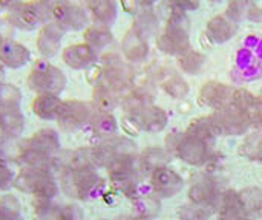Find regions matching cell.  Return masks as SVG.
<instances>
[{
    "label": "cell",
    "instance_id": "obj_6",
    "mask_svg": "<svg viewBox=\"0 0 262 220\" xmlns=\"http://www.w3.org/2000/svg\"><path fill=\"white\" fill-rule=\"evenodd\" d=\"M66 83L68 80L64 72L46 60L35 61V64L32 66L28 75V86L37 95L41 93L60 95L64 90Z\"/></svg>",
    "mask_w": 262,
    "mask_h": 220
},
{
    "label": "cell",
    "instance_id": "obj_26",
    "mask_svg": "<svg viewBox=\"0 0 262 220\" xmlns=\"http://www.w3.org/2000/svg\"><path fill=\"white\" fill-rule=\"evenodd\" d=\"M91 130L95 136L103 138V139H111L115 136L117 133V119L111 112H103V110H97L89 123Z\"/></svg>",
    "mask_w": 262,
    "mask_h": 220
},
{
    "label": "cell",
    "instance_id": "obj_39",
    "mask_svg": "<svg viewBox=\"0 0 262 220\" xmlns=\"http://www.w3.org/2000/svg\"><path fill=\"white\" fill-rule=\"evenodd\" d=\"M180 220H207V213L200 205H184L178 211Z\"/></svg>",
    "mask_w": 262,
    "mask_h": 220
},
{
    "label": "cell",
    "instance_id": "obj_29",
    "mask_svg": "<svg viewBox=\"0 0 262 220\" xmlns=\"http://www.w3.org/2000/svg\"><path fill=\"white\" fill-rule=\"evenodd\" d=\"M186 135H189L192 138H196V139H200V141L210 145V142H213L215 138L220 136V132H218L212 116H204V118L193 119L190 123V126L187 127Z\"/></svg>",
    "mask_w": 262,
    "mask_h": 220
},
{
    "label": "cell",
    "instance_id": "obj_48",
    "mask_svg": "<svg viewBox=\"0 0 262 220\" xmlns=\"http://www.w3.org/2000/svg\"><path fill=\"white\" fill-rule=\"evenodd\" d=\"M210 2H213V3H221V2H224V0H210Z\"/></svg>",
    "mask_w": 262,
    "mask_h": 220
},
{
    "label": "cell",
    "instance_id": "obj_49",
    "mask_svg": "<svg viewBox=\"0 0 262 220\" xmlns=\"http://www.w3.org/2000/svg\"><path fill=\"white\" fill-rule=\"evenodd\" d=\"M134 220H149V219H146V217H140V216H138L137 219H134Z\"/></svg>",
    "mask_w": 262,
    "mask_h": 220
},
{
    "label": "cell",
    "instance_id": "obj_22",
    "mask_svg": "<svg viewBox=\"0 0 262 220\" xmlns=\"http://www.w3.org/2000/svg\"><path fill=\"white\" fill-rule=\"evenodd\" d=\"M61 104L63 100L60 98V95L41 93L37 95L32 101V113L43 121H57Z\"/></svg>",
    "mask_w": 262,
    "mask_h": 220
},
{
    "label": "cell",
    "instance_id": "obj_36",
    "mask_svg": "<svg viewBox=\"0 0 262 220\" xmlns=\"http://www.w3.org/2000/svg\"><path fill=\"white\" fill-rule=\"evenodd\" d=\"M21 92L14 84H8L0 81V107L20 106Z\"/></svg>",
    "mask_w": 262,
    "mask_h": 220
},
{
    "label": "cell",
    "instance_id": "obj_18",
    "mask_svg": "<svg viewBox=\"0 0 262 220\" xmlns=\"http://www.w3.org/2000/svg\"><path fill=\"white\" fill-rule=\"evenodd\" d=\"M25 130V116L20 106L0 107V138L15 139Z\"/></svg>",
    "mask_w": 262,
    "mask_h": 220
},
{
    "label": "cell",
    "instance_id": "obj_46",
    "mask_svg": "<svg viewBox=\"0 0 262 220\" xmlns=\"http://www.w3.org/2000/svg\"><path fill=\"white\" fill-rule=\"evenodd\" d=\"M20 2L23 0H0V11H5L8 12L9 9H12L15 5H18Z\"/></svg>",
    "mask_w": 262,
    "mask_h": 220
},
{
    "label": "cell",
    "instance_id": "obj_35",
    "mask_svg": "<svg viewBox=\"0 0 262 220\" xmlns=\"http://www.w3.org/2000/svg\"><path fill=\"white\" fill-rule=\"evenodd\" d=\"M0 220H23L20 216V204L11 194H5L0 199Z\"/></svg>",
    "mask_w": 262,
    "mask_h": 220
},
{
    "label": "cell",
    "instance_id": "obj_14",
    "mask_svg": "<svg viewBox=\"0 0 262 220\" xmlns=\"http://www.w3.org/2000/svg\"><path fill=\"white\" fill-rule=\"evenodd\" d=\"M233 95H235L233 87L218 83V81H209L200 90V101L212 107L213 110H220V109L232 106Z\"/></svg>",
    "mask_w": 262,
    "mask_h": 220
},
{
    "label": "cell",
    "instance_id": "obj_37",
    "mask_svg": "<svg viewBox=\"0 0 262 220\" xmlns=\"http://www.w3.org/2000/svg\"><path fill=\"white\" fill-rule=\"evenodd\" d=\"M252 9L250 0H230L229 8H227V15L232 17L235 21H239L244 17H249Z\"/></svg>",
    "mask_w": 262,
    "mask_h": 220
},
{
    "label": "cell",
    "instance_id": "obj_20",
    "mask_svg": "<svg viewBox=\"0 0 262 220\" xmlns=\"http://www.w3.org/2000/svg\"><path fill=\"white\" fill-rule=\"evenodd\" d=\"M91 23L111 28L117 21L118 6L115 0H84Z\"/></svg>",
    "mask_w": 262,
    "mask_h": 220
},
{
    "label": "cell",
    "instance_id": "obj_2",
    "mask_svg": "<svg viewBox=\"0 0 262 220\" xmlns=\"http://www.w3.org/2000/svg\"><path fill=\"white\" fill-rule=\"evenodd\" d=\"M157 44L161 52L178 57L190 49V20L186 12L172 11Z\"/></svg>",
    "mask_w": 262,
    "mask_h": 220
},
{
    "label": "cell",
    "instance_id": "obj_17",
    "mask_svg": "<svg viewBox=\"0 0 262 220\" xmlns=\"http://www.w3.org/2000/svg\"><path fill=\"white\" fill-rule=\"evenodd\" d=\"M130 124H134L140 130L146 132H161L167 124V115L161 107H157L154 104L147 106L141 112L135 115H127Z\"/></svg>",
    "mask_w": 262,
    "mask_h": 220
},
{
    "label": "cell",
    "instance_id": "obj_44",
    "mask_svg": "<svg viewBox=\"0 0 262 220\" xmlns=\"http://www.w3.org/2000/svg\"><path fill=\"white\" fill-rule=\"evenodd\" d=\"M249 156L253 158V159L262 161V138L261 139H258V141L252 145V149H250V152H249Z\"/></svg>",
    "mask_w": 262,
    "mask_h": 220
},
{
    "label": "cell",
    "instance_id": "obj_9",
    "mask_svg": "<svg viewBox=\"0 0 262 220\" xmlns=\"http://www.w3.org/2000/svg\"><path fill=\"white\" fill-rule=\"evenodd\" d=\"M107 170L111 181L117 190L124 193L126 196H135L137 194V172L134 167V156H123V158H114L107 162Z\"/></svg>",
    "mask_w": 262,
    "mask_h": 220
},
{
    "label": "cell",
    "instance_id": "obj_25",
    "mask_svg": "<svg viewBox=\"0 0 262 220\" xmlns=\"http://www.w3.org/2000/svg\"><path fill=\"white\" fill-rule=\"evenodd\" d=\"M246 202L244 199L235 193L227 191L221 198V217L223 220H244L246 217Z\"/></svg>",
    "mask_w": 262,
    "mask_h": 220
},
{
    "label": "cell",
    "instance_id": "obj_28",
    "mask_svg": "<svg viewBox=\"0 0 262 220\" xmlns=\"http://www.w3.org/2000/svg\"><path fill=\"white\" fill-rule=\"evenodd\" d=\"M160 84L164 89V92L167 95H170L172 98H186L189 93V84L184 81L183 77H180L175 70L172 69H164L160 74Z\"/></svg>",
    "mask_w": 262,
    "mask_h": 220
},
{
    "label": "cell",
    "instance_id": "obj_8",
    "mask_svg": "<svg viewBox=\"0 0 262 220\" xmlns=\"http://www.w3.org/2000/svg\"><path fill=\"white\" fill-rule=\"evenodd\" d=\"M94 113H95L94 104L78 100H68L63 101L60 107L57 124L64 132H74L84 126H89Z\"/></svg>",
    "mask_w": 262,
    "mask_h": 220
},
{
    "label": "cell",
    "instance_id": "obj_33",
    "mask_svg": "<svg viewBox=\"0 0 262 220\" xmlns=\"http://www.w3.org/2000/svg\"><path fill=\"white\" fill-rule=\"evenodd\" d=\"M167 161H169L167 153H166L163 149H158V147H155V149H147V150L141 155V159H140L141 168H143L144 172H150V173H154L155 170H158V168H161V167H166Z\"/></svg>",
    "mask_w": 262,
    "mask_h": 220
},
{
    "label": "cell",
    "instance_id": "obj_23",
    "mask_svg": "<svg viewBox=\"0 0 262 220\" xmlns=\"http://www.w3.org/2000/svg\"><path fill=\"white\" fill-rule=\"evenodd\" d=\"M121 49L124 54V58L130 63H141L146 60L149 54V44L147 40L135 34L132 29H129L124 34V38L121 41Z\"/></svg>",
    "mask_w": 262,
    "mask_h": 220
},
{
    "label": "cell",
    "instance_id": "obj_43",
    "mask_svg": "<svg viewBox=\"0 0 262 220\" xmlns=\"http://www.w3.org/2000/svg\"><path fill=\"white\" fill-rule=\"evenodd\" d=\"M14 26L8 21L6 17H0V43L14 37Z\"/></svg>",
    "mask_w": 262,
    "mask_h": 220
},
{
    "label": "cell",
    "instance_id": "obj_4",
    "mask_svg": "<svg viewBox=\"0 0 262 220\" xmlns=\"http://www.w3.org/2000/svg\"><path fill=\"white\" fill-rule=\"evenodd\" d=\"M134 72L126 61L115 52H107L101 58V67L97 75L95 84L103 86L115 93L123 92L132 84Z\"/></svg>",
    "mask_w": 262,
    "mask_h": 220
},
{
    "label": "cell",
    "instance_id": "obj_10",
    "mask_svg": "<svg viewBox=\"0 0 262 220\" xmlns=\"http://www.w3.org/2000/svg\"><path fill=\"white\" fill-rule=\"evenodd\" d=\"M173 149H175L177 156L183 162L190 164V165H201L210 156L209 144H206V142H203V141H200L196 138H192L189 135H184V136L178 138Z\"/></svg>",
    "mask_w": 262,
    "mask_h": 220
},
{
    "label": "cell",
    "instance_id": "obj_16",
    "mask_svg": "<svg viewBox=\"0 0 262 220\" xmlns=\"http://www.w3.org/2000/svg\"><path fill=\"white\" fill-rule=\"evenodd\" d=\"M31 61V51L14 38L0 43V64L5 69H20Z\"/></svg>",
    "mask_w": 262,
    "mask_h": 220
},
{
    "label": "cell",
    "instance_id": "obj_30",
    "mask_svg": "<svg viewBox=\"0 0 262 220\" xmlns=\"http://www.w3.org/2000/svg\"><path fill=\"white\" fill-rule=\"evenodd\" d=\"M150 104H154V92L144 86L140 89H134L123 100V107L127 112V115H135Z\"/></svg>",
    "mask_w": 262,
    "mask_h": 220
},
{
    "label": "cell",
    "instance_id": "obj_24",
    "mask_svg": "<svg viewBox=\"0 0 262 220\" xmlns=\"http://www.w3.org/2000/svg\"><path fill=\"white\" fill-rule=\"evenodd\" d=\"M83 37H84V43L88 46H91L95 52L107 49L114 41V35L111 32V28L101 26V25H94V23H91L84 29Z\"/></svg>",
    "mask_w": 262,
    "mask_h": 220
},
{
    "label": "cell",
    "instance_id": "obj_42",
    "mask_svg": "<svg viewBox=\"0 0 262 220\" xmlns=\"http://www.w3.org/2000/svg\"><path fill=\"white\" fill-rule=\"evenodd\" d=\"M172 11H180V12H187L193 11L198 8L200 0H172Z\"/></svg>",
    "mask_w": 262,
    "mask_h": 220
},
{
    "label": "cell",
    "instance_id": "obj_12",
    "mask_svg": "<svg viewBox=\"0 0 262 220\" xmlns=\"http://www.w3.org/2000/svg\"><path fill=\"white\" fill-rule=\"evenodd\" d=\"M64 34L66 32L54 21H49L43 28H40L37 40H35V46H37L38 54L43 58H52V57L58 55Z\"/></svg>",
    "mask_w": 262,
    "mask_h": 220
},
{
    "label": "cell",
    "instance_id": "obj_47",
    "mask_svg": "<svg viewBox=\"0 0 262 220\" xmlns=\"http://www.w3.org/2000/svg\"><path fill=\"white\" fill-rule=\"evenodd\" d=\"M157 0H138V5H140V8H147V6H150V5H154Z\"/></svg>",
    "mask_w": 262,
    "mask_h": 220
},
{
    "label": "cell",
    "instance_id": "obj_31",
    "mask_svg": "<svg viewBox=\"0 0 262 220\" xmlns=\"http://www.w3.org/2000/svg\"><path fill=\"white\" fill-rule=\"evenodd\" d=\"M135 34H138L140 37H143L144 40H147L149 37H152L157 29H158V18L155 17V14H152L150 11L144 9V11H138L134 25L130 28Z\"/></svg>",
    "mask_w": 262,
    "mask_h": 220
},
{
    "label": "cell",
    "instance_id": "obj_3",
    "mask_svg": "<svg viewBox=\"0 0 262 220\" xmlns=\"http://www.w3.org/2000/svg\"><path fill=\"white\" fill-rule=\"evenodd\" d=\"M5 17L14 29L32 32L51 21V6L48 0H23L9 9Z\"/></svg>",
    "mask_w": 262,
    "mask_h": 220
},
{
    "label": "cell",
    "instance_id": "obj_1",
    "mask_svg": "<svg viewBox=\"0 0 262 220\" xmlns=\"http://www.w3.org/2000/svg\"><path fill=\"white\" fill-rule=\"evenodd\" d=\"M60 152V138L55 130L43 129L21 142L20 159L29 168H49Z\"/></svg>",
    "mask_w": 262,
    "mask_h": 220
},
{
    "label": "cell",
    "instance_id": "obj_32",
    "mask_svg": "<svg viewBox=\"0 0 262 220\" xmlns=\"http://www.w3.org/2000/svg\"><path fill=\"white\" fill-rule=\"evenodd\" d=\"M120 93H115L103 86L95 84L94 87V107L97 110H103V112H111L114 110L118 103H120Z\"/></svg>",
    "mask_w": 262,
    "mask_h": 220
},
{
    "label": "cell",
    "instance_id": "obj_19",
    "mask_svg": "<svg viewBox=\"0 0 262 220\" xmlns=\"http://www.w3.org/2000/svg\"><path fill=\"white\" fill-rule=\"evenodd\" d=\"M152 188L161 198H172L183 188V179L173 170L161 167L152 173Z\"/></svg>",
    "mask_w": 262,
    "mask_h": 220
},
{
    "label": "cell",
    "instance_id": "obj_40",
    "mask_svg": "<svg viewBox=\"0 0 262 220\" xmlns=\"http://www.w3.org/2000/svg\"><path fill=\"white\" fill-rule=\"evenodd\" d=\"M12 184H14V173L8 167L6 161L0 159V191L11 188Z\"/></svg>",
    "mask_w": 262,
    "mask_h": 220
},
{
    "label": "cell",
    "instance_id": "obj_15",
    "mask_svg": "<svg viewBox=\"0 0 262 220\" xmlns=\"http://www.w3.org/2000/svg\"><path fill=\"white\" fill-rule=\"evenodd\" d=\"M61 58L68 67L74 70H86L98 61V52H95L83 41L64 47L61 52Z\"/></svg>",
    "mask_w": 262,
    "mask_h": 220
},
{
    "label": "cell",
    "instance_id": "obj_38",
    "mask_svg": "<svg viewBox=\"0 0 262 220\" xmlns=\"http://www.w3.org/2000/svg\"><path fill=\"white\" fill-rule=\"evenodd\" d=\"M135 208H137V213L140 217H146V219H150L154 217L157 213H158V202L150 199V198H138L135 201Z\"/></svg>",
    "mask_w": 262,
    "mask_h": 220
},
{
    "label": "cell",
    "instance_id": "obj_34",
    "mask_svg": "<svg viewBox=\"0 0 262 220\" xmlns=\"http://www.w3.org/2000/svg\"><path fill=\"white\" fill-rule=\"evenodd\" d=\"M180 67L187 72L189 75H196L203 66H204V55H201L200 52L193 51L192 47L189 51H186L184 54H181L180 57Z\"/></svg>",
    "mask_w": 262,
    "mask_h": 220
},
{
    "label": "cell",
    "instance_id": "obj_13",
    "mask_svg": "<svg viewBox=\"0 0 262 220\" xmlns=\"http://www.w3.org/2000/svg\"><path fill=\"white\" fill-rule=\"evenodd\" d=\"M232 106L244 116L249 126L262 124V98L246 89H235Z\"/></svg>",
    "mask_w": 262,
    "mask_h": 220
},
{
    "label": "cell",
    "instance_id": "obj_41",
    "mask_svg": "<svg viewBox=\"0 0 262 220\" xmlns=\"http://www.w3.org/2000/svg\"><path fill=\"white\" fill-rule=\"evenodd\" d=\"M55 220H83V211L77 205L60 207L58 216Z\"/></svg>",
    "mask_w": 262,
    "mask_h": 220
},
{
    "label": "cell",
    "instance_id": "obj_11",
    "mask_svg": "<svg viewBox=\"0 0 262 220\" xmlns=\"http://www.w3.org/2000/svg\"><path fill=\"white\" fill-rule=\"evenodd\" d=\"M212 119H213L220 135L238 136V135H244L249 129L247 121L233 106L215 110L212 115Z\"/></svg>",
    "mask_w": 262,
    "mask_h": 220
},
{
    "label": "cell",
    "instance_id": "obj_5",
    "mask_svg": "<svg viewBox=\"0 0 262 220\" xmlns=\"http://www.w3.org/2000/svg\"><path fill=\"white\" fill-rule=\"evenodd\" d=\"M51 6V21L64 32L81 31L91 25L84 0H48Z\"/></svg>",
    "mask_w": 262,
    "mask_h": 220
},
{
    "label": "cell",
    "instance_id": "obj_45",
    "mask_svg": "<svg viewBox=\"0 0 262 220\" xmlns=\"http://www.w3.org/2000/svg\"><path fill=\"white\" fill-rule=\"evenodd\" d=\"M121 5H123V8H124L127 12H130V14H135V12H138V9H140L138 0H121Z\"/></svg>",
    "mask_w": 262,
    "mask_h": 220
},
{
    "label": "cell",
    "instance_id": "obj_27",
    "mask_svg": "<svg viewBox=\"0 0 262 220\" xmlns=\"http://www.w3.org/2000/svg\"><path fill=\"white\" fill-rule=\"evenodd\" d=\"M216 198H218V191L210 179H200L193 182V185L189 190V199L192 201V204L200 207L212 205L216 201Z\"/></svg>",
    "mask_w": 262,
    "mask_h": 220
},
{
    "label": "cell",
    "instance_id": "obj_7",
    "mask_svg": "<svg viewBox=\"0 0 262 220\" xmlns=\"http://www.w3.org/2000/svg\"><path fill=\"white\" fill-rule=\"evenodd\" d=\"M18 190L29 193L35 201H52L58 193L57 182L49 168H29L26 167L15 179Z\"/></svg>",
    "mask_w": 262,
    "mask_h": 220
},
{
    "label": "cell",
    "instance_id": "obj_21",
    "mask_svg": "<svg viewBox=\"0 0 262 220\" xmlns=\"http://www.w3.org/2000/svg\"><path fill=\"white\" fill-rule=\"evenodd\" d=\"M238 31V21H235L227 14H220L207 23V37L213 43H226L235 37Z\"/></svg>",
    "mask_w": 262,
    "mask_h": 220
}]
</instances>
